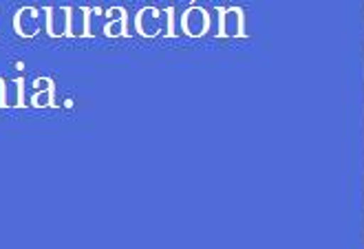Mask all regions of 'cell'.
I'll use <instances>...</instances> for the list:
<instances>
[{
    "label": "cell",
    "instance_id": "cell-4",
    "mask_svg": "<svg viewBox=\"0 0 364 249\" xmlns=\"http://www.w3.org/2000/svg\"><path fill=\"white\" fill-rule=\"evenodd\" d=\"M161 23H164V18H161V11L157 7H144L137 11V18H135V27L144 38L159 35Z\"/></svg>",
    "mask_w": 364,
    "mask_h": 249
},
{
    "label": "cell",
    "instance_id": "cell-9",
    "mask_svg": "<svg viewBox=\"0 0 364 249\" xmlns=\"http://www.w3.org/2000/svg\"><path fill=\"white\" fill-rule=\"evenodd\" d=\"M5 101H7V87H5V82L0 79V106H5Z\"/></svg>",
    "mask_w": 364,
    "mask_h": 249
},
{
    "label": "cell",
    "instance_id": "cell-8",
    "mask_svg": "<svg viewBox=\"0 0 364 249\" xmlns=\"http://www.w3.org/2000/svg\"><path fill=\"white\" fill-rule=\"evenodd\" d=\"M89 18H91V9L84 7H71V31L69 35H89Z\"/></svg>",
    "mask_w": 364,
    "mask_h": 249
},
{
    "label": "cell",
    "instance_id": "cell-7",
    "mask_svg": "<svg viewBox=\"0 0 364 249\" xmlns=\"http://www.w3.org/2000/svg\"><path fill=\"white\" fill-rule=\"evenodd\" d=\"M106 18H109V23L104 25V35H109V38L126 35V11L124 9L111 7L106 11Z\"/></svg>",
    "mask_w": 364,
    "mask_h": 249
},
{
    "label": "cell",
    "instance_id": "cell-2",
    "mask_svg": "<svg viewBox=\"0 0 364 249\" xmlns=\"http://www.w3.org/2000/svg\"><path fill=\"white\" fill-rule=\"evenodd\" d=\"M14 31L20 38H33L40 31V11L36 7H20L14 16Z\"/></svg>",
    "mask_w": 364,
    "mask_h": 249
},
{
    "label": "cell",
    "instance_id": "cell-5",
    "mask_svg": "<svg viewBox=\"0 0 364 249\" xmlns=\"http://www.w3.org/2000/svg\"><path fill=\"white\" fill-rule=\"evenodd\" d=\"M221 38H241L243 35V11L232 7L221 9Z\"/></svg>",
    "mask_w": 364,
    "mask_h": 249
},
{
    "label": "cell",
    "instance_id": "cell-1",
    "mask_svg": "<svg viewBox=\"0 0 364 249\" xmlns=\"http://www.w3.org/2000/svg\"><path fill=\"white\" fill-rule=\"evenodd\" d=\"M181 29L190 38H201L210 29V13L203 7H190L181 16Z\"/></svg>",
    "mask_w": 364,
    "mask_h": 249
},
{
    "label": "cell",
    "instance_id": "cell-3",
    "mask_svg": "<svg viewBox=\"0 0 364 249\" xmlns=\"http://www.w3.org/2000/svg\"><path fill=\"white\" fill-rule=\"evenodd\" d=\"M47 31L51 38L69 35L71 31V7H47Z\"/></svg>",
    "mask_w": 364,
    "mask_h": 249
},
{
    "label": "cell",
    "instance_id": "cell-6",
    "mask_svg": "<svg viewBox=\"0 0 364 249\" xmlns=\"http://www.w3.org/2000/svg\"><path fill=\"white\" fill-rule=\"evenodd\" d=\"M36 93L31 95V106L36 109H49L53 106V95H55V89H53V82L47 79V77H40L36 79Z\"/></svg>",
    "mask_w": 364,
    "mask_h": 249
}]
</instances>
